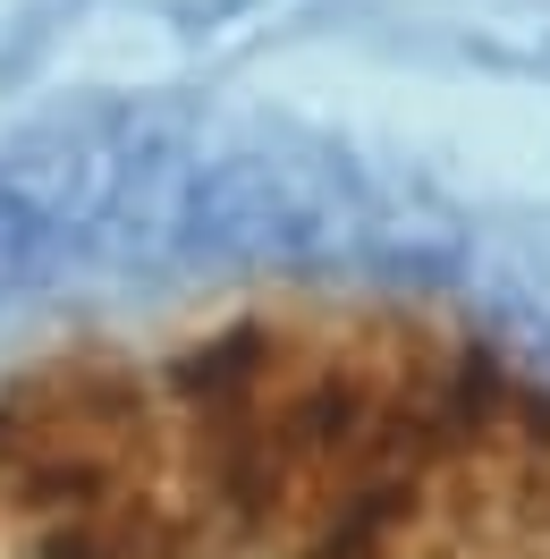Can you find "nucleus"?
<instances>
[{
    "instance_id": "nucleus-1",
    "label": "nucleus",
    "mask_w": 550,
    "mask_h": 559,
    "mask_svg": "<svg viewBox=\"0 0 550 559\" xmlns=\"http://www.w3.org/2000/svg\"><path fill=\"white\" fill-rule=\"evenodd\" d=\"M457 221L415 204L331 144L204 136L178 119L110 221L119 263H306L423 280L457 263Z\"/></svg>"
},
{
    "instance_id": "nucleus-2",
    "label": "nucleus",
    "mask_w": 550,
    "mask_h": 559,
    "mask_svg": "<svg viewBox=\"0 0 550 559\" xmlns=\"http://www.w3.org/2000/svg\"><path fill=\"white\" fill-rule=\"evenodd\" d=\"M0 500L51 559H144L153 416L110 356H51L0 399Z\"/></svg>"
},
{
    "instance_id": "nucleus-3",
    "label": "nucleus",
    "mask_w": 550,
    "mask_h": 559,
    "mask_svg": "<svg viewBox=\"0 0 550 559\" xmlns=\"http://www.w3.org/2000/svg\"><path fill=\"white\" fill-rule=\"evenodd\" d=\"M60 254H69V246H60V229H51V221H43L17 187H9V170H0V314L35 288Z\"/></svg>"
}]
</instances>
